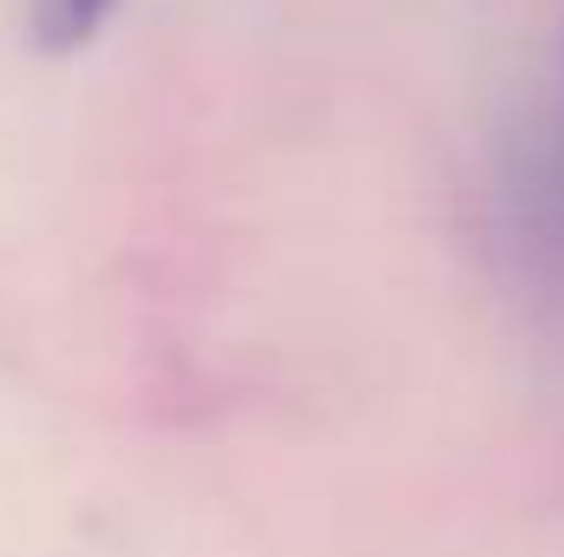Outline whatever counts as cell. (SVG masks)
<instances>
[{
	"label": "cell",
	"instance_id": "6da1fadb",
	"mask_svg": "<svg viewBox=\"0 0 564 557\" xmlns=\"http://www.w3.org/2000/svg\"><path fill=\"white\" fill-rule=\"evenodd\" d=\"M499 217L519 263L564 295V119L525 132L499 164Z\"/></svg>",
	"mask_w": 564,
	"mask_h": 557
},
{
	"label": "cell",
	"instance_id": "7a4b0ae2",
	"mask_svg": "<svg viewBox=\"0 0 564 557\" xmlns=\"http://www.w3.org/2000/svg\"><path fill=\"white\" fill-rule=\"evenodd\" d=\"M126 0H26V33L40 53H79L106 33Z\"/></svg>",
	"mask_w": 564,
	"mask_h": 557
}]
</instances>
